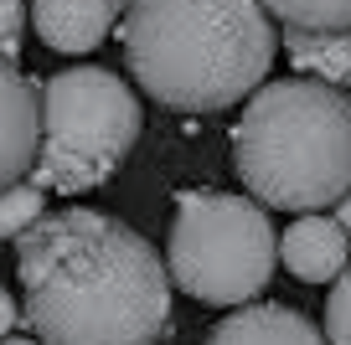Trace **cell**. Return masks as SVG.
Listing matches in <instances>:
<instances>
[{
  "label": "cell",
  "mask_w": 351,
  "mask_h": 345,
  "mask_svg": "<svg viewBox=\"0 0 351 345\" xmlns=\"http://www.w3.org/2000/svg\"><path fill=\"white\" fill-rule=\"evenodd\" d=\"M289 62L330 88H351V26L346 31H285Z\"/></svg>",
  "instance_id": "obj_10"
},
{
  "label": "cell",
  "mask_w": 351,
  "mask_h": 345,
  "mask_svg": "<svg viewBox=\"0 0 351 345\" xmlns=\"http://www.w3.org/2000/svg\"><path fill=\"white\" fill-rule=\"evenodd\" d=\"M279 232L258 201L228 191H181L171 227V283L202 304H248L269 289Z\"/></svg>",
  "instance_id": "obj_5"
},
{
  "label": "cell",
  "mask_w": 351,
  "mask_h": 345,
  "mask_svg": "<svg viewBox=\"0 0 351 345\" xmlns=\"http://www.w3.org/2000/svg\"><path fill=\"white\" fill-rule=\"evenodd\" d=\"M21 26H26V5L21 0H0V57H11V62H16Z\"/></svg>",
  "instance_id": "obj_14"
},
{
  "label": "cell",
  "mask_w": 351,
  "mask_h": 345,
  "mask_svg": "<svg viewBox=\"0 0 351 345\" xmlns=\"http://www.w3.org/2000/svg\"><path fill=\"white\" fill-rule=\"evenodd\" d=\"M285 31H346L351 26V0H263Z\"/></svg>",
  "instance_id": "obj_11"
},
{
  "label": "cell",
  "mask_w": 351,
  "mask_h": 345,
  "mask_svg": "<svg viewBox=\"0 0 351 345\" xmlns=\"http://www.w3.org/2000/svg\"><path fill=\"white\" fill-rule=\"evenodd\" d=\"M326 340L330 345H351V268L330 283V299H326Z\"/></svg>",
  "instance_id": "obj_13"
},
{
  "label": "cell",
  "mask_w": 351,
  "mask_h": 345,
  "mask_svg": "<svg viewBox=\"0 0 351 345\" xmlns=\"http://www.w3.org/2000/svg\"><path fill=\"white\" fill-rule=\"evenodd\" d=\"M336 222H341V227H346V232H351V191H346V196H341V201H336Z\"/></svg>",
  "instance_id": "obj_16"
},
{
  "label": "cell",
  "mask_w": 351,
  "mask_h": 345,
  "mask_svg": "<svg viewBox=\"0 0 351 345\" xmlns=\"http://www.w3.org/2000/svg\"><path fill=\"white\" fill-rule=\"evenodd\" d=\"M232 165L263 206H336L351 191V98L320 77L263 83L232 129Z\"/></svg>",
  "instance_id": "obj_3"
},
{
  "label": "cell",
  "mask_w": 351,
  "mask_h": 345,
  "mask_svg": "<svg viewBox=\"0 0 351 345\" xmlns=\"http://www.w3.org/2000/svg\"><path fill=\"white\" fill-rule=\"evenodd\" d=\"M274 16L263 0H130L124 62L134 83L171 108H228L263 88L274 67Z\"/></svg>",
  "instance_id": "obj_2"
},
{
  "label": "cell",
  "mask_w": 351,
  "mask_h": 345,
  "mask_svg": "<svg viewBox=\"0 0 351 345\" xmlns=\"http://www.w3.org/2000/svg\"><path fill=\"white\" fill-rule=\"evenodd\" d=\"M207 345H330V340L315 330V320H305L289 304H243L207 335Z\"/></svg>",
  "instance_id": "obj_9"
},
{
  "label": "cell",
  "mask_w": 351,
  "mask_h": 345,
  "mask_svg": "<svg viewBox=\"0 0 351 345\" xmlns=\"http://www.w3.org/2000/svg\"><path fill=\"white\" fill-rule=\"evenodd\" d=\"M0 345H42V340H16V335H5Z\"/></svg>",
  "instance_id": "obj_17"
},
{
  "label": "cell",
  "mask_w": 351,
  "mask_h": 345,
  "mask_svg": "<svg viewBox=\"0 0 351 345\" xmlns=\"http://www.w3.org/2000/svg\"><path fill=\"white\" fill-rule=\"evenodd\" d=\"M16 268L42 345H155L171 330V268L109 212H42L16 238Z\"/></svg>",
  "instance_id": "obj_1"
},
{
  "label": "cell",
  "mask_w": 351,
  "mask_h": 345,
  "mask_svg": "<svg viewBox=\"0 0 351 345\" xmlns=\"http://www.w3.org/2000/svg\"><path fill=\"white\" fill-rule=\"evenodd\" d=\"M140 140V98L109 67H67L42 88V144L36 186L42 191H93L124 165Z\"/></svg>",
  "instance_id": "obj_4"
},
{
  "label": "cell",
  "mask_w": 351,
  "mask_h": 345,
  "mask_svg": "<svg viewBox=\"0 0 351 345\" xmlns=\"http://www.w3.org/2000/svg\"><path fill=\"white\" fill-rule=\"evenodd\" d=\"M130 0H36V36H42L52 52H93V47L109 36V26L119 21V11Z\"/></svg>",
  "instance_id": "obj_8"
},
{
  "label": "cell",
  "mask_w": 351,
  "mask_h": 345,
  "mask_svg": "<svg viewBox=\"0 0 351 345\" xmlns=\"http://www.w3.org/2000/svg\"><path fill=\"white\" fill-rule=\"evenodd\" d=\"M16 324H21V309H16V299H11V294L0 289V340H5V335H11Z\"/></svg>",
  "instance_id": "obj_15"
},
{
  "label": "cell",
  "mask_w": 351,
  "mask_h": 345,
  "mask_svg": "<svg viewBox=\"0 0 351 345\" xmlns=\"http://www.w3.org/2000/svg\"><path fill=\"white\" fill-rule=\"evenodd\" d=\"M36 144H42V98L32 77L16 73L11 57H0V191L36 165Z\"/></svg>",
  "instance_id": "obj_6"
},
{
  "label": "cell",
  "mask_w": 351,
  "mask_h": 345,
  "mask_svg": "<svg viewBox=\"0 0 351 345\" xmlns=\"http://www.w3.org/2000/svg\"><path fill=\"white\" fill-rule=\"evenodd\" d=\"M42 206H47V196H42V186H5L0 191V238H21L26 227L42 216Z\"/></svg>",
  "instance_id": "obj_12"
},
{
  "label": "cell",
  "mask_w": 351,
  "mask_h": 345,
  "mask_svg": "<svg viewBox=\"0 0 351 345\" xmlns=\"http://www.w3.org/2000/svg\"><path fill=\"white\" fill-rule=\"evenodd\" d=\"M279 258L300 283H326V279L336 283L351 258V232L326 212H300V222L279 242Z\"/></svg>",
  "instance_id": "obj_7"
}]
</instances>
